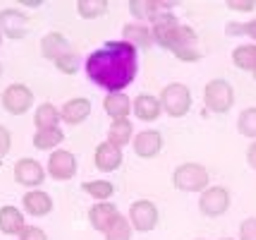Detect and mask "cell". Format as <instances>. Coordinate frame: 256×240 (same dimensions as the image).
Here are the masks:
<instances>
[{
  "mask_svg": "<svg viewBox=\"0 0 256 240\" xmlns=\"http://www.w3.org/2000/svg\"><path fill=\"white\" fill-rule=\"evenodd\" d=\"M0 72H2V68H0Z\"/></svg>",
  "mask_w": 256,
  "mask_h": 240,
  "instance_id": "60d3db41",
  "label": "cell"
},
{
  "mask_svg": "<svg viewBox=\"0 0 256 240\" xmlns=\"http://www.w3.org/2000/svg\"><path fill=\"white\" fill-rule=\"evenodd\" d=\"M160 106H163V111H166L168 115H172V118L187 115L192 108L190 89H187L184 84H180V82L168 84L166 89H163V94H160Z\"/></svg>",
  "mask_w": 256,
  "mask_h": 240,
  "instance_id": "277c9868",
  "label": "cell"
},
{
  "mask_svg": "<svg viewBox=\"0 0 256 240\" xmlns=\"http://www.w3.org/2000/svg\"><path fill=\"white\" fill-rule=\"evenodd\" d=\"M204 101L206 108L213 113H228L234 103V89L228 80H211L204 89Z\"/></svg>",
  "mask_w": 256,
  "mask_h": 240,
  "instance_id": "5b68a950",
  "label": "cell"
},
{
  "mask_svg": "<svg viewBox=\"0 0 256 240\" xmlns=\"http://www.w3.org/2000/svg\"><path fill=\"white\" fill-rule=\"evenodd\" d=\"M240 238L242 240H256V218H246L240 226Z\"/></svg>",
  "mask_w": 256,
  "mask_h": 240,
  "instance_id": "d6a6232c",
  "label": "cell"
},
{
  "mask_svg": "<svg viewBox=\"0 0 256 240\" xmlns=\"http://www.w3.org/2000/svg\"><path fill=\"white\" fill-rule=\"evenodd\" d=\"M12 147V137H10V130L8 127L0 125V159H5L8 156V151Z\"/></svg>",
  "mask_w": 256,
  "mask_h": 240,
  "instance_id": "836d02e7",
  "label": "cell"
},
{
  "mask_svg": "<svg viewBox=\"0 0 256 240\" xmlns=\"http://www.w3.org/2000/svg\"><path fill=\"white\" fill-rule=\"evenodd\" d=\"M160 149H163V137L156 130H142L134 137V151L142 159H156L160 154Z\"/></svg>",
  "mask_w": 256,
  "mask_h": 240,
  "instance_id": "7c38bea8",
  "label": "cell"
},
{
  "mask_svg": "<svg viewBox=\"0 0 256 240\" xmlns=\"http://www.w3.org/2000/svg\"><path fill=\"white\" fill-rule=\"evenodd\" d=\"M237 127L244 137H256V106L254 108H244L240 113V120H237Z\"/></svg>",
  "mask_w": 256,
  "mask_h": 240,
  "instance_id": "f546056e",
  "label": "cell"
},
{
  "mask_svg": "<svg viewBox=\"0 0 256 240\" xmlns=\"http://www.w3.org/2000/svg\"><path fill=\"white\" fill-rule=\"evenodd\" d=\"M106 238L108 240H130L132 238V223H130L124 216H118L112 221V226L108 228Z\"/></svg>",
  "mask_w": 256,
  "mask_h": 240,
  "instance_id": "f1b7e54d",
  "label": "cell"
},
{
  "mask_svg": "<svg viewBox=\"0 0 256 240\" xmlns=\"http://www.w3.org/2000/svg\"><path fill=\"white\" fill-rule=\"evenodd\" d=\"M228 8H230V10H237V12H252L256 8V3H252V0H244V3H240V0H228Z\"/></svg>",
  "mask_w": 256,
  "mask_h": 240,
  "instance_id": "d590c367",
  "label": "cell"
},
{
  "mask_svg": "<svg viewBox=\"0 0 256 240\" xmlns=\"http://www.w3.org/2000/svg\"><path fill=\"white\" fill-rule=\"evenodd\" d=\"M160 111H163L160 99L151 96V94H139L136 101H134V113H136L139 120H144V123H154V120H158V118H160Z\"/></svg>",
  "mask_w": 256,
  "mask_h": 240,
  "instance_id": "9a60e30c",
  "label": "cell"
},
{
  "mask_svg": "<svg viewBox=\"0 0 256 240\" xmlns=\"http://www.w3.org/2000/svg\"><path fill=\"white\" fill-rule=\"evenodd\" d=\"M0 32L10 39H24L29 34V17L14 8H8L0 12Z\"/></svg>",
  "mask_w": 256,
  "mask_h": 240,
  "instance_id": "9c48e42d",
  "label": "cell"
},
{
  "mask_svg": "<svg viewBox=\"0 0 256 240\" xmlns=\"http://www.w3.org/2000/svg\"><path fill=\"white\" fill-rule=\"evenodd\" d=\"M232 63L240 70H252L256 68V46L254 44H244V46H237L232 51Z\"/></svg>",
  "mask_w": 256,
  "mask_h": 240,
  "instance_id": "484cf974",
  "label": "cell"
},
{
  "mask_svg": "<svg viewBox=\"0 0 256 240\" xmlns=\"http://www.w3.org/2000/svg\"><path fill=\"white\" fill-rule=\"evenodd\" d=\"M124 41L127 44H132L134 48L136 46H151V41H154V32L148 29V27H142V24H127L124 27Z\"/></svg>",
  "mask_w": 256,
  "mask_h": 240,
  "instance_id": "603a6c76",
  "label": "cell"
},
{
  "mask_svg": "<svg viewBox=\"0 0 256 240\" xmlns=\"http://www.w3.org/2000/svg\"><path fill=\"white\" fill-rule=\"evenodd\" d=\"M44 178H46V171L38 161L20 159L14 163V180L20 185H24V187H38L44 183Z\"/></svg>",
  "mask_w": 256,
  "mask_h": 240,
  "instance_id": "8fae6325",
  "label": "cell"
},
{
  "mask_svg": "<svg viewBox=\"0 0 256 240\" xmlns=\"http://www.w3.org/2000/svg\"><path fill=\"white\" fill-rule=\"evenodd\" d=\"M246 161H249V166L256 171V142L249 147V151H246Z\"/></svg>",
  "mask_w": 256,
  "mask_h": 240,
  "instance_id": "8d00e7d4",
  "label": "cell"
},
{
  "mask_svg": "<svg viewBox=\"0 0 256 240\" xmlns=\"http://www.w3.org/2000/svg\"><path fill=\"white\" fill-rule=\"evenodd\" d=\"M48 173L56 180H70V178H74V173H77V159H74V154L67 151V149H58L56 154H50Z\"/></svg>",
  "mask_w": 256,
  "mask_h": 240,
  "instance_id": "30bf717a",
  "label": "cell"
},
{
  "mask_svg": "<svg viewBox=\"0 0 256 240\" xmlns=\"http://www.w3.org/2000/svg\"><path fill=\"white\" fill-rule=\"evenodd\" d=\"M77 10L84 20H94V17H100L103 12L108 10V3L106 0H79Z\"/></svg>",
  "mask_w": 256,
  "mask_h": 240,
  "instance_id": "83f0119b",
  "label": "cell"
},
{
  "mask_svg": "<svg viewBox=\"0 0 256 240\" xmlns=\"http://www.w3.org/2000/svg\"><path fill=\"white\" fill-rule=\"evenodd\" d=\"M56 65H58L60 70H62V72H67V75H72V72H77V56H74V53L70 51V53H65L62 58H58V60H56Z\"/></svg>",
  "mask_w": 256,
  "mask_h": 240,
  "instance_id": "4dcf8cb0",
  "label": "cell"
},
{
  "mask_svg": "<svg viewBox=\"0 0 256 240\" xmlns=\"http://www.w3.org/2000/svg\"><path fill=\"white\" fill-rule=\"evenodd\" d=\"M24 209L32 214V216H46L53 211V199L48 192H41V190H34V192L24 194Z\"/></svg>",
  "mask_w": 256,
  "mask_h": 240,
  "instance_id": "e0dca14e",
  "label": "cell"
},
{
  "mask_svg": "<svg viewBox=\"0 0 256 240\" xmlns=\"http://www.w3.org/2000/svg\"><path fill=\"white\" fill-rule=\"evenodd\" d=\"M22 240H48V235H46L41 228H36V226H26V228L22 230V235H20Z\"/></svg>",
  "mask_w": 256,
  "mask_h": 240,
  "instance_id": "e575fe53",
  "label": "cell"
},
{
  "mask_svg": "<svg viewBox=\"0 0 256 240\" xmlns=\"http://www.w3.org/2000/svg\"><path fill=\"white\" fill-rule=\"evenodd\" d=\"M199 209H201V214L208 218L223 216L225 211L230 209V192L225 187H206L201 192Z\"/></svg>",
  "mask_w": 256,
  "mask_h": 240,
  "instance_id": "8992f818",
  "label": "cell"
},
{
  "mask_svg": "<svg viewBox=\"0 0 256 240\" xmlns=\"http://www.w3.org/2000/svg\"><path fill=\"white\" fill-rule=\"evenodd\" d=\"M0 41H2V32H0Z\"/></svg>",
  "mask_w": 256,
  "mask_h": 240,
  "instance_id": "f35d334b",
  "label": "cell"
},
{
  "mask_svg": "<svg viewBox=\"0 0 256 240\" xmlns=\"http://www.w3.org/2000/svg\"><path fill=\"white\" fill-rule=\"evenodd\" d=\"M130 10L136 17H142V20H154L156 15L170 10V5L168 3H151V0H132L130 3Z\"/></svg>",
  "mask_w": 256,
  "mask_h": 240,
  "instance_id": "7402d4cb",
  "label": "cell"
},
{
  "mask_svg": "<svg viewBox=\"0 0 256 240\" xmlns=\"http://www.w3.org/2000/svg\"><path fill=\"white\" fill-rule=\"evenodd\" d=\"M58 120H62V115L53 103H41L36 108V115H34V123L38 130H50V127H58Z\"/></svg>",
  "mask_w": 256,
  "mask_h": 240,
  "instance_id": "44dd1931",
  "label": "cell"
},
{
  "mask_svg": "<svg viewBox=\"0 0 256 240\" xmlns=\"http://www.w3.org/2000/svg\"><path fill=\"white\" fill-rule=\"evenodd\" d=\"M24 226V216L17 206H2L0 209V230L8 233V235H22Z\"/></svg>",
  "mask_w": 256,
  "mask_h": 240,
  "instance_id": "ac0fdd59",
  "label": "cell"
},
{
  "mask_svg": "<svg viewBox=\"0 0 256 240\" xmlns=\"http://www.w3.org/2000/svg\"><path fill=\"white\" fill-rule=\"evenodd\" d=\"M154 41L168 51H172L180 60L196 63L201 58L199 51L194 48L196 46V32L187 24H180L178 17L170 12H160L154 17Z\"/></svg>",
  "mask_w": 256,
  "mask_h": 240,
  "instance_id": "7a4b0ae2",
  "label": "cell"
},
{
  "mask_svg": "<svg viewBox=\"0 0 256 240\" xmlns=\"http://www.w3.org/2000/svg\"><path fill=\"white\" fill-rule=\"evenodd\" d=\"M82 190L86 194H91L94 199H98V202H108L112 197V192H115L112 183H108V180H89V183L82 185Z\"/></svg>",
  "mask_w": 256,
  "mask_h": 240,
  "instance_id": "4316f807",
  "label": "cell"
},
{
  "mask_svg": "<svg viewBox=\"0 0 256 240\" xmlns=\"http://www.w3.org/2000/svg\"><path fill=\"white\" fill-rule=\"evenodd\" d=\"M223 240H232V238H223Z\"/></svg>",
  "mask_w": 256,
  "mask_h": 240,
  "instance_id": "ab89813d",
  "label": "cell"
},
{
  "mask_svg": "<svg viewBox=\"0 0 256 240\" xmlns=\"http://www.w3.org/2000/svg\"><path fill=\"white\" fill-rule=\"evenodd\" d=\"M199 240H204V238H199Z\"/></svg>",
  "mask_w": 256,
  "mask_h": 240,
  "instance_id": "b9f144b4",
  "label": "cell"
},
{
  "mask_svg": "<svg viewBox=\"0 0 256 240\" xmlns=\"http://www.w3.org/2000/svg\"><path fill=\"white\" fill-rule=\"evenodd\" d=\"M103 108H106V113L112 118V123H115V120H127V115L132 111V101H130V96H124L122 92H118V94L106 96Z\"/></svg>",
  "mask_w": 256,
  "mask_h": 240,
  "instance_id": "d6986e66",
  "label": "cell"
},
{
  "mask_svg": "<svg viewBox=\"0 0 256 240\" xmlns=\"http://www.w3.org/2000/svg\"><path fill=\"white\" fill-rule=\"evenodd\" d=\"M108 142L115 144L118 149H122L124 144H130V142H132V123H130V120H115L110 127V132H108Z\"/></svg>",
  "mask_w": 256,
  "mask_h": 240,
  "instance_id": "d4e9b609",
  "label": "cell"
},
{
  "mask_svg": "<svg viewBox=\"0 0 256 240\" xmlns=\"http://www.w3.org/2000/svg\"><path fill=\"white\" fill-rule=\"evenodd\" d=\"M130 223L134 226V230L139 233H148V230L156 228L158 223V206L148 199H139L134 202L130 209Z\"/></svg>",
  "mask_w": 256,
  "mask_h": 240,
  "instance_id": "52a82bcc",
  "label": "cell"
},
{
  "mask_svg": "<svg viewBox=\"0 0 256 240\" xmlns=\"http://www.w3.org/2000/svg\"><path fill=\"white\" fill-rule=\"evenodd\" d=\"M175 187L182 192H201L208 187V171L201 163H182L172 175Z\"/></svg>",
  "mask_w": 256,
  "mask_h": 240,
  "instance_id": "3957f363",
  "label": "cell"
},
{
  "mask_svg": "<svg viewBox=\"0 0 256 240\" xmlns=\"http://www.w3.org/2000/svg\"><path fill=\"white\" fill-rule=\"evenodd\" d=\"M254 80H256V68H254Z\"/></svg>",
  "mask_w": 256,
  "mask_h": 240,
  "instance_id": "74e56055",
  "label": "cell"
},
{
  "mask_svg": "<svg viewBox=\"0 0 256 240\" xmlns=\"http://www.w3.org/2000/svg\"><path fill=\"white\" fill-rule=\"evenodd\" d=\"M228 34H249L252 39H256V20L244 24H228Z\"/></svg>",
  "mask_w": 256,
  "mask_h": 240,
  "instance_id": "1f68e13d",
  "label": "cell"
},
{
  "mask_svg": "<svg viewBox=\"0 0 256 240\" xmlns=\"http://www.w3.org/2000/svg\"><path fill=\"white\" fill-rule=\"evenodd\" d=\"M34 103V94L29 87L24 84H10L5 92H2V106L10 111L12 115H22L32 108Z\"/></svg>",
  "mask_w": 256,
  "mask_h": 240,
  "instance_id": "ba28073f",
  "label": "cell"
},
{
  "mask_svg": "<svg viewBox=\"0 0 256 240\" xmlns=\"http://www.w3.org/2000/svg\"><path fill=\"white\" fill-rule=\"evenodd\" d=\"M118 216H120V214H118L115 204H110V202H98V204H94L89 209L91 226L96 230H100V233H108V228L112 226V221Z\"/></svg>",
  "mask_w": 256,
  "mask_h": 240,
  "instance_id": "4fadbf2b",
  "label": "cell"
},
{
  "mask_svg": "<svg viewBox=\"0 0 256 240\" xmlns=\"http://www.w3.org/2000/svg\"><path fill=\"white\" fill-rule=\"evenodd\" d=\"M65 139V132L60 127H50V130H38L34 135V147L41 149V151H48V149H56L60 142Z\"/></svg>",
  "mask_w": 256,
  "mask_h": 240,
  "instance_id": "cb8c5ba5",
  "label": "cell"
},
{
  "mask_svg": "<svg viewBox=\"0 0 256 240\" xmlns=\"http://www.w3.org/2000/svg\"><path fill=\"white\" fill-rule=\"evenodd\" d=\"M41 51H44L46 58H50V60H58V58H62L65 53H70V46H67V39L62 34H58V32H50V34L44 39V44H41Z\"/></svg>",
  "mask_w": 256,
  "mask_h": 240,
  "instance_id": "ffe728a7",
  "label": "cell"
},
{
  "mask_svg": "<svg viewBox=\"0 0 256 240\" xmlns=\"http://www.w3.org/2000/svg\"><path fill=\"white\" fill-rule=\"evenodd\" d=\"M94 161H96V166H98L100 171H106V173L115 171V168L122 166V149H118L115 144H110V142H103V144L96 147Z\"/></svg>",
  "mask_w": 256,
  "mask_h": 240,
  "instance_id": "5bb4252c",
  "label": "cell"
},
{
  "mask_svg": "<svg viewBox=\"0 0 256 240\" xmlns=\"http://www.w3.org/2000/svg\"><path fill=\"white\" fill-rule=\"evenodd\" d=\"M60 115H62V120L70 123V125H79V123H84L91 115V101L77 96V99H72V101H67L65 106H62Z\"/></svg>",
  "mask_w": 256,
  "mask_h": 240,
  "instance_id": "2e32d148",
  "label": "cell"
},
{
  "mask_svg": "<svg viewBox=\"0 0 256 240\" xmlns=\"http://www.w3.org/2000/svg\"><path fill=\"white\" fill-rule=\"evenodd\" d=\"M91 82L106 87L110 94L122 92L136 77V48L127 41H108L86 60Z\"/></svg>",
  "mask_w": 256,
  "mask_h": 240,
  "instance_id": "6da1fadb",
  "label": "cell"
}]
</instances>
